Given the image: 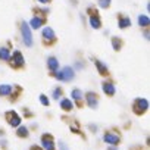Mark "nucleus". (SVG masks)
Returning <instances> with one entry per match:
<instances>
[{
    "mask_svg": "<svg viewBox=\"0 0 150 150\" xmlns=\"http://www.w3.org/2000/svg\"><path fill=\"white\" fill-rule=\"evenodd\" d=\"M54 77L59 81H72L75 78V71L71 66H65L60 71H56L54 72Z\"/></svg>",
    "mask_w": 150,
    "mask_h": 150,
    "instance_id": "1",
    "label": "nucleus"
},
{
    "mask_svg": "<svg viewBox=\"0 0 150 150\" xmlns=\"http://www.w3.org/2000/svg\"><path fill=\"white\" fill-rule=\"evenodd\" d=\"M21 34H22V41L25 46L31 47L33 46V34H31V28L27 22L21 24Z\"/></svg>",
    "mask_w": 150,
    "mask_h": 150,
    "instance_id": "2",
    "label": "nucleus"
},
{
    "mask_svg": "<svg viewBox=\"0 0 150 150\" xmlns=\"http://www.w3.org/2000/svg\"><path fill=\"white\" fill-rule=\"evenodd\" d=\"M147 109H149V102H147V99H135V100H134V103H132V110H134L137 115H143Z\"/></svg>",
    "mask_w": 150,
    "mask_h": 150,
    "instance_id": "3",
    "label": "nucleus"
},
{
    "mask_svg": "<svg viewBox=\"0 0 150 150\" xmlns=\"http://www.w3.org/2000/svg\"><path fill=\"white\" fill-rule=\"evenodd\" d=\"M6 119H8V124L11 125V127H13V128H18V127H21V116L16 113V112H13V110H9V112H6Z\"/></svg>",
    "mask_w": 150,
    "mask_h": 150,
    "instance_id": "4",
    "label": "nucleus"
},
{
    "mask_svg": "<svg viewBox=\"0 0 150 150\" xmlns=\"http://www.w3.org/2000/svg\"><path fill=\"white\" fill-rule=\"evenodd\" d=\"M9 60H11V63H12L13 68H22L24 63H25V59H24V56H22L21 52H13V54L11 56Z\"/></svg>",
    "mask_w": 150,
    "mask_h": 150,
    "instance_id": "5",
    "label": "nucleus"
},
{
    "mask_svg": "<svg viewBox=\"0 0 150 150\" xmlns=\"http://www.w3.org/2000/svg\"><path fill=\"white\" fill-rule=\"evenodd\" d=\"M103 140H105V143H108L109 146H118L119 141H121L119 135L115 134V132H110V131H108V132L103 135Z\"/></svg>",
    "mask_w": 150,
    "mask_h": 150,
    "instance_id": "6",
    "label": "nucleus"
},
{
    "mask_svg": "<svg viewBox=\"0 0 150 150\" xmlns=\"http://www.w3.org/2000/svg\"><path fill=\"white\" fill-rule=\"evenodd\" d=\"M41 147L44 150H54V140H53V137L49 135V134H44L41 137Z\"/></svg>",
    "mask_w": 150,
    "mask_h": 150,
    "instance_id": "7",
    "label": "nucleus"
},
{
    "mask_svg": "<svg viewBox=\"0 0 150 150\" xmlns=\"http://www.w3.org/2000/svg\"><path fill=\"white\" fill-rule=\"evenodd\" d=\"M41 37H43V40H44L46 43H52V41H54V40H56V34H54V31H53L50 27L43 28Z\"/></svg>",
    "mask_w": 150,
    "mask_h": 150,
    "instance_id": "8",
    "label": "nucleus"
},
{
    "mask_svg": "<svg viewBox=\"0 0 150 150\" xmlns=\"http://www.w3.org/2000/svg\"><path fill=\"white\" fill-rule=\"evenodd\" d=\"M86 102H87V105H88L91 109H96V108L99 106L97 94H96V93H93V91H90V93H87V94H86Z\"/></svg>",
    "mask_w": 150,
    "mask_h": 150,
    "instance_id": "9",
    "label": "nucleus"
},
{
    "mask_svg": "<svg viewBox=\"0 0 150 150\" xmlns=\"http://www.w3.org/2000/svg\"><path fill=\"white\" fill-rule=\"evenodd\" d=\"M102 90H103V93H105V94H108V96H113V94H115V91H116L115 86H113L110 81H105V83L102 84Z\"/></svg>",
    "mask_w": 150,
    "mask_h": 150,
    "instance_id": "10",
    "label": "nucleus"
},
{
    "mask_svg": "<svg viewBox=\"0 0 150 150\" xmlns=\"http://www.w3.org/2000/svg\"><path fill=\"white\" fill-rule=\"evenodd\" d=\"M44 24V19L41 18V16H34V18H31V21H30V28H34V30H38V28H41V25Z\"/></svg>",
    "mask_w": 150,
    "mask_h": 150,
    "instance_id": "11",
    "label": "nucleus"
},
{
    "mask_svg": "<svg viewBox=\"0 0 150 150\" xmlns=\"http://www.w3.org/2000/svg\"><path fill=\"white\" fill-rule=\"evenodd\" d=\"M47 68L52 71V72H56L57 71V68H59V60L56 59V57H49L47 59Z\"/></svg>",
    "mask_w": 150,
    "mask_h": 150,
    "instance_id": "12",
    "label": "nucleus"
},
{
    "mask_svg": "<svg viewBox=\"0 0 150 150\" xmlns=\"http://www.w3.org/2000/svg\"><path fill=\"white\" fill-rule=\"evenodd\" d=\"M90 25H91V28L99 30V28L102 27V21H100V18H99L97 15H91V16H90Z\"/></svg>",
    "mask_w": 150,
    "mask_h": 150,
    "instance_id": "13",
    "label": "nucleus"
},
{
    "mask_svg": "<svg viewBox=\"0 0 150 150\" xmlns=\"http://www.w3.org/2000/svg\"><path fill=\"white\" fill-rule=\"evenodd\" d=\"M94 63H96V68H97L100 75H106L108 74V65H105L102 60H97V59L94 60Z\"/></svg>",
    "mask_w": 150,
    "mask_h": 150,
    "instance_id": "14",
    "label": "nucleus"
},
{
    "mask_svg": "<svg viewBox=\"0 0 150 150\" xmlns=\"http://www.w3.org/2000/svg\"><path fill=\"white\" fill-rule=\"evenodd\" d=\"M118 25H119V28L125 30V28H128V27L131 25V19H129L128 16H121V18L118 19Z\"/></svg>",
    "mask_w": 150,
    "mask_h": 150,
    "instance_id": "15",
    "label": "nucleus"
},
{
    "mask_svg": "<svg viewBox=\"0 0 150 150\" xmlns=\"http://www.w3.org/2000/svg\"><path fill=\"white\" fill-rule=\"evenodd\" d=\"M60 108H62L65 112H69V110H72L74 103H72V100H69V99H62V102H60Z\"/></svg>",
    "mask_w": 150,
    "mask_h": 150,
    "instance_id": "16",
    "label": "nucleus"
},
{
    "mask_svg": "<svg viewBox=\"0 0 150 150\" xmlns=\"http://www.w3.org/2000/svg\"><path fill=\"white\" fill-rule=\"evenodd\" d=\"M71 96H72V100H75V102H81L83 100V91L80 90V88H74L72 91H71Z\"/></svg>",
    "mask_w": 150,
    "mask_h": 150,
    "instance_id": "17",
    "label": "nucleus"
},
{
    "mask_svg": "<svg viewBox=\"0 0 150 150\" xmlns=\"http://www.w3.org/2000/svg\"><path fill=\"white\" fill-rule=\"evenodd\" d=\"M12 86H9V84H2L0 86V96H9L11 93H12Z\"/></svg>",
    "mask_w": 150,
    "mask_h": 150,
    "instance_id": "18",
    "label": "nucleus"
},
{
    "mask_svg": "<svg viewBox=\"0 0 150 150\" xmlns=\"http://www.w3.org/2000/svg\"><path fill=\"white\" fill-rule=\"evenodd\" d=\"M11 59V52L8 47H0V60H9Z\"/></svg>",
    "mask_w": 150,
    "mask_h": 150,
    "instance_id": "19",
    "label": "nucleus"
},
{
    "mask_svg": "<svg viewBox=\"0 0 150 150\" xmlns=\"http://www.w3.org/2000/svg\"><path fill=\"white\" fill-rule=\"evenodd\" d=\"M149 24H150V19H149V16L147 15H140L138 16V25L143 28H146V27H149Z\"/></svg>",
    "mask_w": 150,
    "mask_h": 150,
    "instance_id": "20",
    "label": "nucleus"
},
{
    "mask_svg": "<svg viewBox=\"0 0 150 150\" xmlns=\"http://www.w3.org/2000/svg\"><path fill=\"white\" fill-rule=\"evenodd\" d=\"M16 135H18V137H21V138H25V137H28V135H30V131H28V128H27V127H18Z\"/></svg>",
    "mask_w": 150,
    "mask_h": 150,
    "instance_id": "21",
    "label": "nucleus"
},
{
    "mask_svg": "<svg viewBox=\"0 0 150 150\" xmlns=\"http://www.w3.org/2000/svg\"><path fill=\"white\" fill-rule=\"evenodd\" d=\"M97 5L102 8V9H108L110 6V0H97Z\"/></svg>",
    "mask_w": 150,
    "mask_h": 150,
    "instance_id": "22",
    "label": "nucleus"
},
{
    "mask_svg": "<svg viewBox=\"0 0 150 150\" xmlns=\"http://www.w3.org/2000/svg\"><path fill=\"white\" fill-rule=\"evenodd\" d=\"M112 46H113L115 50H119V49H121V40L116 38V37H113V38H112Z\"/></svg>",
    "mask_w": 150,
    "mask_h": 150,
    "instance_id": "23",
    "label": "nucleus"
},
{
    "mask_svg": "<svg viewBox=\"0 0 150 150\" xmlns=\"http://www.w3.org/2000/svg\"><path fill=\"white\" fill-rule=\"evenodd\" d=\"M60 96H62V88H60V87L54 88V90H53V99L59 100V99H60Z\"/></svg>",
    "mask_w": 150,
    "mask_h": 150,
    "instance_id": "24",
    "label": "nucleus"
},
{
    "mask_svg": "<svg viewBox=\"0 0 150 150\" xmlns=\"http://www.w3.org/2000/svg\"><path fill=\"white\" fill-rule=\"evenodd\" d=\"M40 102H41V105H44V106H49V105H50V100H49L44 94L40 96Z\"/></svg>",
    "mask_w": 150,
    "mask_h": 150,
    "instance_id": "25",
    "label": "nucleus"
},
{
    "mask_svg": "<svg viewBox=\"0 0 150 150\" xmlns=\"http://www.w3.org/2000/svg\"><path fill=\"white\" fill-rule=\"evenodd\" d=\"M59 149H60V150H69V149H68V146H66L63 141H60V143H59Z\"/></svg>",
    "mask_w": 150,
    "mask_h": 150,
    "instance_id": "26",
    "label": "nucleus"
},
{
    "mask_svg": "<svg viewBox=\"0 0 150 150\" xmlns=\"http://www.w3.org/2000/svg\"><path fill=\"white\" fill-rule=\"evenodd\" d=\"M37 2H38V3H41V5H47V3L50 2V0H37Z\"/></svg>",
    "mask_w": 150,
    "mask_h": 150,
    "instance_id": "27",
    "label": "nucleus"
},
{
    "mask_svg": "<svg viewBox=\"0 0 150 150\" xmlns=\"http://www.w3.org/2000/svg\"><path fill=\"white\" fill-rule=\"evenodd\" d=\"M75 68H78V69H81V68H83V63H81V62H77V63H75Z\"/></svg>",
    "mask_w": 150,
    "mask_h": 150,
    "instance_id": "28",
    "label": "nucleus"
},
{
    "mask_svg": "<svg viewBox=\"0 0 150 150\" xmlns=\"http://www.w3.org/2000/svg\"><path fill=\"white\" fill-rule=\"evenodd\" d=\"M90 129H93V132H94V131H97V127H94V125H90Z\"/></svg>",
    "mask_w": 150,
    "mask_h": 150,
    "instance_id": "29",
    "label": "nucleus"
},
{
    "mask_svg": "<svg viewBox=\"0 0 150 150\" xmlns=\"http://www.w3.org/2000/svg\"><path fill=\"white\" fill-rule=\"evenodd\" d=\"M6 146H8V141L3 140V141H2V147H6Z\"/></svg>",
    "mask_w": 150,
    "mask_h": 150,
    "instance_id": "30",
    "label": "nucleus"
},
{
    "mask_svg": "<svg viewBox=\"0 0 150 150\" xmlns=\"http://www.w3.org/2000/svg\"><path fill=\"white\" fill-rule=\"evenodd\" d=\"M108 150H116V146H109V149Z\"/></svg>",
    "mask_w": 150,
    "mask_h": 150,
    "instance_id": "31",
    "label": "nucleus"
},
{
    "mask_svg": "<svg viewBox=\"0 0 150 150\" xmlns=\"http://www.w3.org/2000/svg\"><path fill=\"white\" fill-rule=\"evenodd\" d=\"M30 150H40L38 147H33V149H30Z\"/></svg>",
    "mask_w": 150,
    "mask_h": 150,
    "instance_id": "32",
    "label": "nucleus"
}]
</instances>
